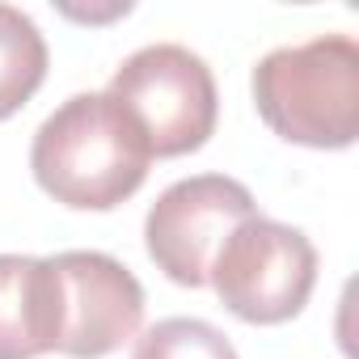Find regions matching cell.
Wrapping results in <instances>:
<instances>
[{
    "mask_svg": "<svg viewBox=\"0 0 359 359\" xmlns=\"http://www.w3.org/2000/svg\"><path fill=\"white\" fill-rule=\"evenodd\" d=\"M152 148L110 93H76L43 118L30 144L34 182L64 208L110 212L148 177Z\"/></svg>",
    "mask_w": 359,
    "mask_h": 359,
    "instance_id": "cell-1",
    "label": "cell"
},
{
    "mask_svg": "<svg viewBox=\"0 0 359 359\" xmlns=\"http://www.w3.org/2000/svg\"><path fill=\"white\" fill-rule=\"evenodd\" d=\"M254 106L287 144L351 148L359 135V47L351 34H321L279 47L254 68Z\"/></svg>",
    "mask_w": 359,
    "mask_h": 359,
    "instance_id": "cell-2",
    "label": "cell"
},
{
    "mask_svg": "<svg viewBox=\"0 0 359 359\" xmlns=\"http://www.w3.org/2000/svg\"><path fill=\"white\" fill-rule=\"evenodd\" d=\"M144 131L152 156H187L216 131V76L182 43H152L118 64L106 89Z\"/></svg>",
    "mask_w": 359,
    "mask_h": 359,
    "instance_id": "cell-3",
    "label": "cell"
},
{
    "mask_svg": "<svg viewBox=\"0 0 359 359\" xmlns=\"http://www.w3.org/2000/svg\"><path fill=\"white\" fill-rule=\"evenodd\" d=\"M208 283L233 317L250 325H279L309 304L317 283V250L300 229L250 216L216 250Z\"/></svg>",
    "mask_w": 359,
    "mask_h": 359,
    "instance_id": "cell-4",
    "label": "cell"
},
{
    "mask_svg": "<svg viewBox=\"0 0 359 359\" xmlns=\"http://www.w3.org/2000/svg\"><path fill=\"white\" fill-rule=\"evenodd\" d=\"M250 216H258V203L250 187L237 182V177H224V173L182 177L169 191H161V199L148 208V220H144L148 258L173 283L203 287L216 250Z\"/></svg>",
    "mask_w": 359,
    "mask_h": 359,
    "instance_id": "cell-5",
    "label": "cell"
},
{
    "mask_svg": "<svg viewBox=\"0 0 359 359\" xmlns=\"http://www.w3.org/2000/svg\"><path fill=\"white\" fill-rule=\"evenodd\" d=\"M51 262L64 287V355L102 359L140 334L144 287L118 258L102 250H64Z\"/></svg>",
    "mask_w": 359,
    "mask_h": 359,
    "instance_id": "cell-6",
    "label": "cell"
},
{
    "mask_svg": "<svg viewBox=\"0 0 359 359\" xmlns=\"http://www.w3.org/2000/svg\"><path fill=\"white\" fill-rule=\"evenodd\" d=\"M64 287L51 258L0 254V359L60 351Z\"/></svg>",
    "mask_w": 359,
    "mask_h": 359,
    "instance_id": "cell-7",
    "label": "cell"
},
{
    "mask_svg": "<svg viewBox=\"0 0 359 359\" xmlns=\"http://www.w3.org/2000/svg\"><path fill=\"white\" fill-rule=\"evenodd\" d=\"M47 81V39L13 5H0V118L18 114Z\"/></svg>",
    "mask_w": 359,
    "mask_h": 359,
    "instance_id": "cell-8",
    "label": "cell"
},
{
    "mask_svg": "<svg viewBox=\"0 0 359 359\" xmlns=\"http://www.w3.org/2000/svg\"><path fill=\"white\" fill-rule=\"evenodd\" d=\"M131 359H241V355L212 321L165 317L135 338Z\"/></svg>",
    "mask_w": 359,
    "mask_h": 359,
    "instance_id": "cell-9",
    "label": "cell"
}]
</instances>
